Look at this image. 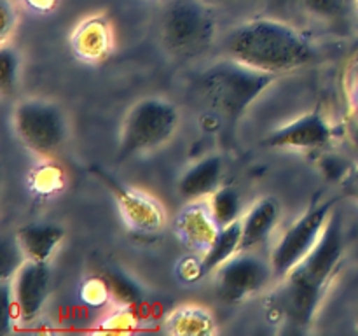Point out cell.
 Returning a JSON list of instances; mask_svg holds the SVG:
<instances>
[{
    "label": "cell",
    "mask_w": 358,
    "mask_h": 336,
    "mask_svg": "<svg viewBox=\"0 0 358 336\" xmlns=\"http://www.w3.org/2000/svg\"><path fill=\"white\" fill-rule=\"evenodd\" d=\"M345 254V231L341 217L334 212L315 251L280 280L273 298L275 314L297 328L313 324L325 294L341 272Z\"/></svg>",
    "instance_id": "1"
},
{
    "label": "cell",
    "mask_w": 358,
    "mask_h": 336,
    "mask_svg": "<svg viewBox=\"0 0 358 336\" xmlns=\"http://www.w3.org/2000/svg\"><path fill=\"white\" fill-rule=\"evenodd\" d=\"M220 49L227 58L278 77L317 59V48L311 38L276 18H252L234 24L224 35Z\"/></svg>",
    "instance_id": "2"
},
{
    "label": "cell",
    "mask_w": 358,
    "mask_h": 336,
    "mask_svg": "<svg viewBox=\"0 0 358 336\" xmlns=\"http://www.w3.org/2000/svg\"><path fill=\"white\" fill-rule=\"evenodd\" d=\"M276 80L278 76L261 72L224 56L199 70L192 86L217 118L236 122Z\"/></svg>",
    "instance_id": "3"
},
{
    "label": "cell",
    "mask_w": 358,
    "mask_h": 336,
    "mask_svg": "<svg viewBox=\"0 0 358 336\" xmlns=\"http://www.w3.org/2000/svg\"><path fill=\"white\" fill-rule=\"evenodd\" d=\"M182 122V112L166 97H143L126 111L119 133V160H131L166 146Z\"/></svg>",
    "instance_id": "4"
},
{
    "label": "cell",
    "mask_w": 358,
    "mask_h": 336,
    "mask_svg": "<svg viewBox=\"0 0 358 336\" xmlns=\"http://www.w3.org/2000/svg\"><path fill=\"white\" fill-rule=\"evenodd\" d=\"M217 34V18L208 0H173L161 18L159 42L164 52L178 62L208 52Z\"/></svg>",
    "instance_id": "5"
},
{
    "label": "cell",
    "mask_w": 358,
    "mask_h": 336,
    "mask_svg": "<svg viewBox=\"0 0 358 336\" xmlns=\"http://www.w3.org/2000/svg\"><path fill=\"white\" fill-rule=\"evenodd\" d=\"M10 126L16 139L41 158H51L63 149L70 136L66 111L56 100L27 97L14 104Z\"/></svg>",
    "instance_id": "6"
},
{
    "label": "cell",
    "mask_w": 358,
    "mask_h": 336,
    "mask_svg": "<svg viewBox=\"0 0 358 336\" xmlns=\"http://www.w3.org/2000/svg\"><path fill=\"white\" fill-rule=\"evenodd\" d=\"M334 198L311 206L296 223L290 224L289 230L280 237L269 255V262H271L276 280H282L290 270L296 268L320 244L322 237L334 216Z\"/></svg>",
    "instance_id": "7"
},
{
    "label": "cell",
    "mask_w": 358,
    "mask_h": 336,
    "mask_svg": "<svg viewBox=\"0 0 358 336\" xmlns=\"http://www.w3.org/2000/svg\"><path fill=\"white\" fill-rule=\"evenodd\" d=\"M91 172L108 189L119 216L129 231L138 234H156L166 226V210L156 196L119 181L101 167H91Z\"/></svg>",
    "instance_id": "8"
},
{
    "label": "cell",
    "mask_w": 358,
    "mask_h": 336,
    "mask_svg": "<svg viewBox=\"0 0 358 336\" xmlns=\"http://www.w3.org/2000/svg\"><path fill=\"white\" fill-rule=\"evenodd\" d=\"M215 290L222 301L229 304H238L264 293L275 279V272L262 255L254 251L238 252L234 258L224 262L215 273Z\"/></svg>",
    "instance_id": "9"
},
{
    "label": "cell",
    "mask_w": 358,
    "mask_h": 336,
    "mask_svg": "<svg viewBox=\"0 0 358 336\" xmlns=\"http://www.w3.org/2000/svg\"><path fill=\"white\" fill-rule=\"evenodd\" d=\"M334 140V128L320 108L304 112L287 125L278 126L262 139L269 149L322 150Z\"/></svg>",
    "instance_id": "10"
},
{
    "label": "cell",
    "mask_w": 358,
    "mask_h": 336,
    "mask_svg": "<svg viewBox=\"0 0 358 336\" xmlns=\"http://www.w3.org/2000/svg\"><path fill=\"white\" fill-rule=\"evenodd\" d=\"M16 300L20 322L31 324L41 317L51 290V266L49 262L24 261L10 279Z\"/></svg>",
    "instance_id": "11"
},
{
    "label": "cell",
    "mask_w": 358,
    "mask_h": 336,
    "mask_svg": "<svg viewBox=\"0 0 358 336\" xmlns=\"http://www.w3.org/2000/svg\"><path fill=\"white\" fill-rule=\"evenodd\" d=\"M222 227L213 217L208 198L189 200L173 219L175 237L187 251L203 255Z\"/></svg>",
    "instance_id": "12"
},
{
    "label": "cell",
    "mask_w": 358,
    "mask_h": 336,
    "mask_svg": "<svg viewBox=\"0 0 358 336\" xmlns=\"http://www.w3.org/2000/svg\"><path fill=\"white\" fill-rule=\"evenodd\" d=\"M70 46L84 63H100L114 49V31L103 16H90L80 21L70 35Z\"/></svg>",
    "instance_id": "13"
},
{
    "label": "cell",
    "mask_w": 358,
    "mask_h": 336,
    "mask_svg": "<svg viewBox=\"0 0 358 336\" xmlns=\"http://www.w3.org/2000/svg\"><path fill=\"white\" fill-rule=\"evenodd\" d=\"M282 219V205L275 196H262L241 217V251H255L271 238Z\"/></svg>",
    "instance_id": "14"
},
{
    "label": "cell",
    "mask_w": 358,
    "mask_h": 336,
    "mask_svg": "<svg viewBox=\"0 0 358 336\" xmlns=\"http://www.w3.org/2000/svg\"><path fill=\"white\" fill-rule=\"evenodd\" d=\"M224 160L219 154H208L192 163L178 178V195L189 200L208 198L222 186Z\"/></svg>",
    "instance_id": "15"
},
{
    "label": "cell",
    "mask_w": 358,
    "mask_h": 336,
    "mask_svg": "<svg viewBox=\"0 0 358 336\" xmlns=\"http://www.w3.org/2000/svg\"><path fill=\"white\" fill-rule=\"evenodd\" d=\"M163 329L173 336H210L219 331V326L210 308L198 303H184L168 312L163 318Z\"/></svg>",
    "instance_id": "16"
},
{
    "label": "cell",
    "mask_w": 358,
    "mask_h": 336,
    "mask_svg": "<svg viewBox=\"0 0 358 336\" xmlns=\"http://www.w3.org/2000/svg\"><path fill=\"white\" fill-rule=\"evenodd\" d=\"M24 261L51 262L52 255L65 238L63 227L56 224H27L14 234Z\"/></svg>",
    "instance_id": "17"
},
{
    "label": "cell",
    "mask_w": 358,
    "mask_h": 336,
    "mask_svg": "<svg viewBox=\"0 0 358 336\" xmlns=\"http://www.w3.org/2000/svg\"><path fill=\"white\" fill-rule=\"evenodd\" d=\"M241 251V219L234 220L229 226H224L219 231L208 251L199 255V268L201 275H213L220 266Z\"/></svg>",
    "instance_id": "18"
},
{
    "label": "cell",
    "mask_w": 358,
    "mask_h": 336,
    "mask_svg": "<svg viewBox=\"0 0 358 336\" xmlns=\"http://www.w3.org/2000/svg\"><path fill=\"white\" fill-rule=\"evenodd\" d=\"M208 203L220 227L229 226L234 220L241 219V200L236 189L220 186L213 195L208 196Z\"/></svg>",
    "instance_id": "19"
},
{
    "label": "cell",
    "mask_w": 358,
    "mask_h": 336,
    "mask_svg": "<svg viewBox=\"0 0 358 336\" xmlns=\"http://www.w3.org/2000/svg\"><path fill=\"white\" fill-rule=\"evenodd\" d=\"M21 74V56L13 44L0 48V91L3 97H10L16 91Z\"/></svg>",
    "instance_id": "20"
},
{
    "label": "cell",
    "mask_w": 358,
    "mask_h": 336,
    "mask_svg": "<svg viewBox=\"0 0 358 336\" xmlns=\"http://www.w3.org/2000/svg\"><path fill=\"white\" fill-rule=\"evenodd\" d=\"M103 276L108 284V289H110V300H114L115 304L135 308V304L140 303L142 289L133 280L117 272H108Z\"/></svg>",
    "instance_id": "21"
},
{
    "label": "cell",
    "mask_w": 358,
    "mask_h": 336,
    "mask_svg": "<svg viewBox=\"0 0 358 336\" xmlns=\"http://www.w3.org/2000/svg\"><path fill=\"white\" fill-rule=\"evenodd\" d=\"M308 14L322 21H341L353 7V0H299Z\"/></svg>",
    "instance_id": "22"
},
{
    "label": "cell",
    "mask_w": 358,
    "mask_h": 336,
    "mask_svg": "<svg viewBox=\"0 0 358 336\" xmlns=\"http://www.w3.org/2000/svg\"><path fill=\"white\" fill-rule=\"evenodd\" d=\"M31 188L37 195L49 196L58 191L63 186V174L58 167L51 163H44L30 175Z\"/></svg>",
    "instance_id": "23"
},
{
    "label": "cell",
    "mask_w": 358,
    "mask_h": 336,
    "mask_svg": "<svg viewBox=\"0 0 358 336\" xmlns=\"http://www.w3.org/2000/svg\"><path fill=\"white\" fill-rule=\"evenodd\" d=\"M2 301H0V335L6 336L16 326V321H20V312H17L16 300H14L13 282L9 280H2Z\"/></svg>",
    "instance_id": "24"
},
{
    "label": "cell",
    "mask_w": 358,
    "mask_h": 336,
    "mask_svg": "<svg viewBox=\"0 0 358 336\" xmlns=\"http://www.w3.org/2000/svg\"><path fill=\"white\" fill-rule=\"evenodd\" d=\"M80 296H83L84 303L91 304V307H101L103 303H107L110 300V289H108V284L105 280V276L87 279L83 284Z\"/></svg>",
    "instance_id": "25"
},
{
    "label": "cell",
    "mask_w": 358,
    "mask_h": 336,
    "mask_svg": "<svg viewBox=\"0 0 358 336\" xmlns=\"http://www.w3.org/2000/svg\"><path fill=\"white\" fill-rule=\"evenodd\" d=\"M101 331H128L136 322L133 315V307H124V304H115L112 308V314L101 318Z\"/></svg>",
    "instance_id": "26"
},
{
    "label": "cell",
    "mask_w": 358,
    "mask_h": 336,
    "mask_svg": "<svg viewBox=\"0 0 358 336\" xmlns=\"http://www.w3.org/2000/svg\"><path fill=\"white\" fill-rule=\"evenodd\" d=\"M24 262V255L21 252L20 245H17L16 238L13 240H3L2 244V280L13 279L14 273L17 272L21 265Z\"/></svg>",
    "instance_id": "27"
},
{
    "label": "cell",
    "mask_w": 358,
    "mask_h": 336,
    "mask_svg": "<svg viewBox=\"0 0 358 336\" xmlns=\"http://www.w3.org/2000/svg\"><path fill=\"white\" fill-rule=\"evenodd\" d=\"M0 13H2V28H0V44H9L10 35L14 34L20 21L17 7L14 0H0Z\"/></svg>",
    "instance_id": "28"
},
{
    "label": "cell",
    "mask_w": 358,
    "mask_h": 336,
    "mask_svg": "<svg viewBox=\"0 0 358 336\" xmlns=\"http://www.w3.org/2000/svg\"><path fill=\"white\" fill-rule=\"evenodd\" d=\"M343 182V191L352 198L358 200V164L353 168H348L345 177L341 178Z\"/></svg>",
    "instance_id": "29"
},
{
    "label": "cell",
    "mask_w": 358,
    "mask_h": 336,
    "mask_svg": "<svg viewBox=\"0 0 358 336\" xmlns=\"http://www.w3.org/2000/svg\"><path fill=\"white\" fill-rule=\"evenodd\" d=\"M353 9H355V13L358 16V0H353Z\"/></svg>",
    "instance_id": "30"
},
{
    "label": "cell",
    "mask_w": 358,
    "mask_h": 336,
    "mask_svg": "<svg viewBox=\"0 0 358 336\" xmlns=\"http://www.w3.org/2000/svg\"><path fill=\"white\" fill-rule=\"evenodd\" d=\"M357 324H358V317H357Z\"/></svg>",
    "instance_id": "31"
},
{
    "label": "cell",
    "mask_w": 358,
    "mask_h": 336,
    "mask_svg": "<svg viewBox=\"0 0 358 336\" xmlns=\"http://www.w3.org/2000/svg\"><path fill=\"white\" fill-rule=\"evenodd\" d=\"M208 2H210V0H208Z\"/></svg>",
    "instance_id": "32"
}]
</instances>
